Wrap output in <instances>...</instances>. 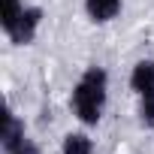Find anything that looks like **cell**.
<instances>
[{"label": "cell", "instance_id": "obj_8", "mask_svg": "<svg viewBox=\"0 0 154 154\" xmlns=\"http://www.w3.org/2000/svg\"><path fill=\"white\" fill-rule=\"evenodd\" d=\"M6 154H36V145H33V142L27 139V142H24L21 148H15V151H6Z\"/></svg>", "mask_w": 154, "mask_h": 154}, {"label": "cell", "instance_id": "obj_4", "mask_svg": "<svg viewBox=\"0 0 154 154\" xmlns=\"http://www.w3.org/2000/svg\"><path fill=\"white\" fill-rule=\"evenodd\" d=\"M24 142H27V136H24V121H21L18 115L6 112V118H3V130H0V145H3V154L21 148Z\"/></svg>", "mask_w": 154, "mask_h": 154}, {"label": "cell", "instance_id": "obj_3", "mask_svg": "<svg viewBox=\"0 0 154 154\" xmlns=\"http://www.w3.org/2000/svg\"><path fill=\"white\" fill-rule=\"evenodd\" d=\"M42 18H45L42 6H24L21 18H18V21H15V27L6 33V36H9V42H12V45H30V42L36 39L39 27H42Z\"/></svg>", "mask_w": 154, "mask_h": 154}, {"label": "cell", "instance_id": "obj_6", "mask_svg": "<svg viewBox=\"0 0 154 154\" xmlns=\"http://www.w3.org/2000/svg\"><path fill=\"white\" fill-rule=\"evenodd\" d=\"M60 154H94V139L82 130L66 133L63 142H60Z\"/></svg>", "mask_w": 154, "mask_h": 154}, {"label": "cell", "instance_id": "obj_5", "mask_svg": "<svg viewBox=\"0 0 154 154\" xmlns=\"http://www.w3.org/2000/svg\"><path fill=\"white\" fill-rule=\"evenodd\" d=\"M124 6V0H85V12L94 24H109L112 18H118Z\"/></svg>", "mask_w": 154, "mask_h": 154}, {"label": "cell", "instance_id": "obj_1", "mask_svg": "<svg viewBox=\"0 0 154 154\" xmlns=\"http://www.w3.org/2000/svg\"><path fill=\"white\" fill-rule=\"evenodd\" d=\"M106 100H109V72L100 63H91L72 85L69 109L85 127H97L106 112Z\"/></svg>", "mask_w": 154, "mask_h": 154}, {"label": "cell", "instance_id": "obj_2", "mask_svg": "<svg viewBox=\"0 0 154 154\" xmlns=\"http://www.w3.org/2000/svg\"><path fill=\"white\" fill-rule=\"evenodd\" d=\"M130 91L139 100V124L154 130V60H136L130 69Z\"/></svg>", "mask_w": 154, "mask_h": 154}, {"label": "cell", "instance_id": "obj_7", "mask_svg": "<svg viewBox=\"0 0 154 154\" xmlns=\"http://www.w3.org/2000/svg\"><path fill=\"white\" fill-rule=\"evenodd\" d=\"M21 12H24L21 0H0V30L9 33L15 27V21L21 18Z\"/></svg>", "mask_w": 154, "mask_h": 154}]
</instances>
